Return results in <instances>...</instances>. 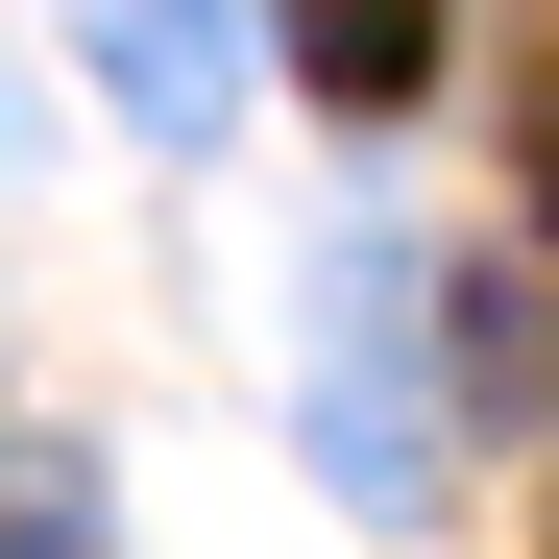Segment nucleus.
Instances as JSON below:
<instances>
[{"label":"nucleus","mask_w":559,"mask_h":559,"mask_svg":"<svg viewBox=\"0 0 559 559\" xmlns=\"http://www.w3.org/2000/svg\"><path fill=\"white\" fill-rule=\"evenodd\" d=\"M0 559H98V511H73V462H0Z\"/></svg>","instance_id":"nucleus-3"},{"label":"nucleus","mask_w":559,"mask_h":559,"mask_svg":"<svg viewBox=\"0 0 559 559\" xmlns=\"http://www.w3.org/2000/svg\"><path fill=\"white\" fill-rule=\"evenodd\" d=\"M293 73H317V98H414V73H438V25H414V0H317V25H293Z\"/></svg>","instance_id":"nucleus-2"},{"label":"nucleus","mask_w":559,"mask_h":559,"mask_svg":"<svg viewBox=\"0 0 559 559\" xmlns=\"http://www.w3.org/2000/svg\"><path fill=\"white\" fill-rule=\"evenodd\" d=\"M243 73H267V49H243V25H170V0H122V25H98V98H146V122H219Z\"/></svg>","instance_id":"nucleus-1"},{"label":"nucleus","mask_w":559,"mask_h":559,"mask_svg":"<svg viewBox=\"0 0 559 559\" xmlns=\"http://www.w3.org/2000/svg\"><path fill=\"white\" fill-rule=\"evenodd\" d=\"M535 219H559V73H535Z\"/></svg>","instance_id":"nucleus-4"}]
</instances>
